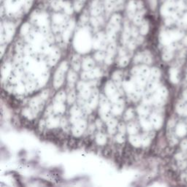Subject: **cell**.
<instances>
[{"instance_id": "6da1fadb", "label": "cell", "mask_w": 187, "mask_h": 187, "mask_svg": "<svg viewBox=\"0 0 187 187\" xmlns=\"http://www.w3.org/2000/svg\"><path fill=\"white\" fill-rule=\"evenodd\" d=\"M183 34L179 31L167 32L162 35V42L164 44H170L172 42L179 40L182 38Z\"/></svg>"}, {"instance_id": "7a4b0ae2", "label": "cell", "mask_w": 187, "mask_h": 187, "mask_svg": "<svg viewBox=\"0 0 187 187\" xmlns=\"http://www.w3.org/2000/svg\"><path fill=\"white\" fill-rule=\"evenodd\" d=\"M167 96V91L164 87H162L157 90L153 97V100L157 103H162L165 100Z\"/></svg>"}, {"instance_id": "3957f363", "label": "cell", "mask_w": 187, "mask_h": 187, "mask_svg": "<svg viewBox=\"0 0 187 187\" xmlns=\"http://www.w3.org/2000/svg\"><path fill=\"white\" fill-rule=\"evenodd\" d=\"M176 110L179 114L187 116V100L181 101L177 105Z\"/></svg>"}, {"instance_id": "277c9868", "label": "cell", "mask_w": 187, "mask_h": 187, "mask_svg": "<svg viewBox=\"0 0 187 187\" xmlns=\"http://www.w3.org/2000/svg\"><path fill=\"white\" fill-rule=\"evenodd\" d=\"M187 132V129L186 126L184 124L180 123L177 125L176 127V134L179 137H184L186 135Z\"/></svg>"}, {"instance_id": "5b68a950", "label": "cell", "mask_w": 187, "mask_h": 187, "mask_svg": "<svg viewBox=\"0 0 187 187\" xmlns=\"http://www.w3.org/2000/svg\"><path fill=\"white\" fill-rule=\"evenodd\" d=\"M151 124L156 128H160L161 126H162V118L158 115H153L152 117H151Z\"/></svg>"}, {"instance_id": "8992f818", "label": "cell", "mask_w": 187, "mask_h": 187, "mask_svg": "<svg viewBox=\"0 0 187 187\" xmlns=\"http://www.w3.org/2000/svg\"><path fill=\"white\" fill-rule=\"evenodd\" d=\"M170 76L172 83H176L178 82V70L176 69L173 68V69L170 70Z\"/></svg>"}, {"instance_id": "52a82bcc", "label": "cell", "mask_w": 187, "mask_h": 187, "mask_svg": "<svg viewBox=\"0 0 187 187\" xmlns=\"http://www.w3.org/2000/svg\"><path fill=\"white\" fill-rule=\"evenodd\" d=\"M173 48H168V49L167 50V51L164 53V55H163V59H164V60H170V59L172 58V56H173Z\"/></svg>"}, {"instance_id": "ba28073f", "label": "cell", "mask_w": 187, "mask_h": 187, "mask_svg": "<svg viewBox=\"0 0 187 187\" xmlns=\"http://www.w3.org/2000/svg\"><path fill=\"white\" fill-rule=\"evenodd\" d=\"M101 7L99 6V5L98 3H95L94 5L93 8H92V15L93 16H97V15H99L101 13Z\"/></svg>"}, {"instance_id": "9c48e42d", "label": "cell", "mask_w": 187, "mask_h": 187, "mask_svg": "<svg viewBox=\"0 0 187 187\" xmlns=\"http://www.w3.org/2000/svg\"><path fill=\"white\" fill-rule=\"evenodd\" d=\"M117 0H107L106 2V8L107 10H110L113 8V7L117 3Z\"/></svg>"}, {"instance_id": "30bf717a", "label": "cell", "mask_w": 187, "mask_h": 187, "mask_svg": "<svg viewBox=\"0 0 187 187\" xmlns=\"http://www.w3.org/2000/svg\"><path fill=\"white\" fill-rule=\"evenodd\" d=\"M62 3H61L59 1H54L52 4V6L54 7L56 10H57V9L60 8L62 6Z\"/></svg>"}, {"instance_id": "8fae6325", "label": "cell", "mask_w": 187, "mask_h": 187, "mask_svg": "<svg viewBox=\"0 0 187 187\" xmlns=\"http://www.w3.org/2000/svg\"><path fill=\"white\" fill-rule=\"evenodd\" d=\"M83 6V3L81 1H77L75 2V10H77V11H79L81 9V7Z\"/></svg>"}, {"instance_id": "7c38bea8", "label": "cell", "mask_w": 187, "mask_h": 187, "mask_svg": "<svg viewBox=\"0 0 187 187\" xmlns=\"http://www.w3.org/2000/svg\"><path fill=\"white\" fill-rule=\"evenodd\" d=\"M63 6H64V9H65V11L67 13H72V8H71V6H70V4L64 3V5H63Z\"/></svg>"}, {"instance_id": "4fadbf2b", "label": "cell", "mask_w": 187, "mask_h": 187, "mask_svg": "<svg viewBox=\"0 0 187 187\" xmlns=\"http://www.w3.org/2000/svg\"><path fill=\"white\" fill-rule=\"evenodd\" d=\"M181 148L184 150L187 149V140H185L181 142Z\"/></svg>"}, {"instance_id": "5bb4252c", "label": "cell", "mask_w": 187, "mask_h": 187, "mask_svg": "<svg viewBox=\"0 0 187 187\" xmlns=\"http://www.w3.org/2000/svg\"><path fill=\"white\" fill-rule=\"evenodd\" d=\"M147 30H148V26L146 24L142 25V27L141 28L142 33H146V32H147Z\"/></svg>"}, {"instance_id": "9a60e30c", "label": "cell", "mask_w": 187, "mask_h": 187, "mask_svg": "<svg viewBox=\"0 0 187 187\" xmlns=\"http://www.w3.org/2000/svg\"><path fill=\"white\" fill-rule=\"evenodd\" d=\"M184 99H186V100H187V90H186L184 92Z\"/></svg>"}, {"instance_id": "2e32d148", "label": "cell", "mask_w": 187, "mask_h": 187, "mask_svg": "<svg viewBox=\"0 0 187 187\" xmlns=\"http://www.w3.org/2000/svg\"><path fill=\"white\" fill-rule=\"evenodd\" d=\"M186 77H187V73H186Z\"/></svg>"}]
</instances>
